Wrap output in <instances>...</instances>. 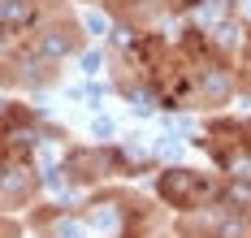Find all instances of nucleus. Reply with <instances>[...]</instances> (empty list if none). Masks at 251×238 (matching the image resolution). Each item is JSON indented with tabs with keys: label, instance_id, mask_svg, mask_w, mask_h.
Returning <instances> with one entry per match:
<instances>
[{
	"label": "nucleus",
	"instance_id": "nucleus-3",
	"mask_svg": "<svg viewBox=\"0 0 251 238\" xmlns=\"http://www.w3.org/2000/svg\"><path fill=\"white\" fill-rule=\"evenodd\" d=\"M26 18H30V9H26L22 0H4V26L13 30V26H22Z\"/></svg>",
	"mask_w": 251,
	"mask_h": 238
},
{
	"label": "nucleus",
	"instance_id": "nucleus-2",
	"mask_svg": "<svg viewBox=\"0 0 251 238\" xmlns=\"http://www.w3.org/2000/svg\"><path fill=\"white\" fill-rule=\"evenodd\" d=\"M39 52L44 56H65L70 52V35H65V30H48V35L39 39Z\"/></svg>",
	"mask_w": 251,
	"mask_h": 238
},
{
	"label": "nucleus",
	"instance_id": "nucleus-1",
	"mask_svg": "<svg viewBox=\"0 0 251 238\" xmlns=\"http://www.w3.org/2000/svg\"><path fill=\"white\" fill-rule=\"evenodd\" d=\"M200 186H203V182L195 178V173H182V169H174V173H165L160 190H165V199H174V204H191Z\"/></svg>",
	"mask_w": 251,
	"mask_h": 238
},
{
	"label": "nucleus",
	"instance_id": "nucleus-4",
	"mask_svg": "<svg viewBox=\"0 0 251 238\" xmlns=\"http://www.w3.org/2000/svg\"><path fill=\"white\" fill-rule=\"evenodd\" d=\"M22 182H26V178L18 173V169H13V165H9V169H4V186H9V195H13V190H18Z\"/></svg>",
	"mask_w": 251,
	"mask_h": 238
},
{
	"label": "nucleus",
	"instance_id": "nucleus-5",
	"mask_svg": "<svg viewBox=\"0 0 251 238\" xmlns=\"http://www.w3.org/2000/svg\"><path fill=\"white\" fill-rule=\"evenodd\" d=\"M229 199H234V204H251V186H234Z\"/></svg>",
	"mask_w": 251,
	"mask_h": 238
}]
</instances>
